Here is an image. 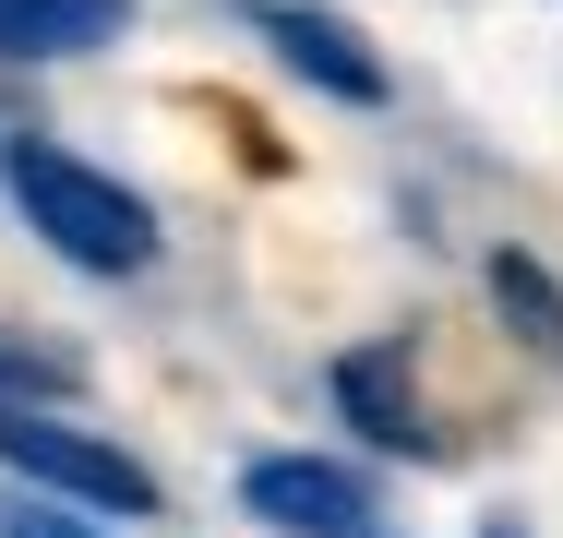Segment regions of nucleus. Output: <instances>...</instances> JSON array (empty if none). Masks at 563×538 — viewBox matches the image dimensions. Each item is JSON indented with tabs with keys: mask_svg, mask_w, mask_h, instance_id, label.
I'll return each instance as SVG.
<instances>
[{
	"mask_svg": "<svg viewBox=\"0 0 563 538\" xmlns=\"http://www.w3.org/2000/svg\"><path fill=\"white\" fill-rule=\"evenodd\" d=\"M240 515H264L276 538H384L372 527V479L336 455H252L240 467Z\"/></svg>",
	"mask_w": 563,
	"mask_h": 538,
	"instance_id": "nucleus-3",
	"label": "nucleus"
},
{
	"mask_svg": "<svg viewBox=\"0 0 563 538\" xmlns=\"http://www.w3.org/2000/svg\"><path fill=\"white\" fill-rule=\"evenodd\" d=\"M240 24H252L300 85H324L336 108H384V97H396V72L360 48V24H347V12H312V0H240Z\"/></svg>",
	"mask_w": 563,
	"mask_h": 538,
	"instance_id": "nucleus-4",
	"label": "nucleus"
},
{
	"mask_svg": "<svg viewBox=\"0 0 563 538\" xmlns=\"http://www.w3.org/2000/svg\"><path fill=\"white\" fill-rule=\"evenodd\" d=\"M0 467L36 479V491H60V503H85V515H156V467L144 455H120V442H97L73 419H36L12 395H0Z\"/></svg>",
	"mask_w": 563,
	"mask_h": 538,
	"instance_id": "nucleus-2",
	"label": "nucleus"
},
{
	"mask_svg": "<svg viewBox=\"0 0 563 538\" xmlns=\"http://www.w3.org/2000/svg\"><path fill=\"white\" fill-rule=\"evenodd\" d=\"M0 538H97V527H85V515H60V503H12Z\"/></svg>",
	"mask_w": 563,
	"mask_h": 538,
	"instance_id": "nucleus-8",
	"label": "nucleus"
},
{
	"mask_svg": "<svg viewBox=\"0 0 563 538\" xmlns=\"http://www.w3.org/2000/svg\"><path fill=\"white\" fill-rule=\"evenodd\" d=\"M492 312L516 323L540 359H563V276H552V264H528V251H492Z\"/></svg>",
	"mask_w": 563,
	"mask_h": 538,
	"instance_id": "nucleus-7",
	"label": "nucleus"
},
{
	"mask_svg": "<svg viewBox=\"0 0 563 538\" xmlns=\"http://www.w3.org/2000/svg\"><path fill=\"white\" fill-rule=\"evenodd\" d=\"M12 383H60V371H48V359H24V347H0V395H12Z\"/></svg>",
	"mask_w": 563,
	"mask_h": 538,
	"instance_id": "nucleus-9",
	"label": "nucleus"
},
{
	"mask_svg": "<svg viewBox=\"0 0 563 538\" xmlns=\"http://www.w3.org/2000/svg\"><path fill=\"white\" fill-rule=\"evenodd\" d=\"M132 36V0H0V60H85Z\"/></svg>",
	"mask_w": 563,
	"mask_h": 538,
	"instance_id": "nucleus-6",
	"label": "nucleus"
},
{
	"mask_svg": "<svg viewBox=\"0 0 563 538\" xmlns=\"http://www.w3.org/2000/svg\"><path fill=\"white\" fill-rule=\"evenodd\" d=\"M336 407L384 455H432V419H420V383H408V335H372V347H347L336 359Z\"/></svg>",
	"mask_w": 563,
	"mask_h": 538,
	"instance_id": "nucleus-5",
	"label": "nucleus"
},
{
	"mask_svg": "<svg viewBox=\"0 0 563 538\" xmlns=\"http://www.w3.org/2000/svg\"><path fill=\"white\" fill-rule=\"evenodd\" d=\"M0 180H12L24 227H36L60 264H85V276H144V264H156V215H144V192H120L109 168H85V156H60V144H12Z\"/></svg>",
	"mask_w": 563,
	"mask_h": 538,
	"instance_id": "nucleus-1",
	"label": "nucleus"
}]
</instances>
